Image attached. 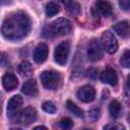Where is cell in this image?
<instances>
[{"instance_id":"obj_1","label":"cell","mask_w":130,"mask_h":130,"mask_svg":"<svg viewBox=\"0 0 130 130\" xmlns=\"http://www.w3.org/2000/svg\"><path fill=\"white\" fill-rule=\"evenodd\" d=\"M30 29V19L24 12L17 11L9 14L3 21L2 35L10 41L23 39Z\"/></svg>"},{"instance_id":"obj_2","label":"cell","mask_w":130,"mask_h":130,"mask_svg":"<svg viewBox=\"0 0 130 130\" xmlns=\"http://www.w3.org/2000/svg\"><path fill=\"white\" fill-rule=\"evenodd\" d=\"M72 28L71 22L67 18H57L50 24L46 25L43 29V36L45 38H55L67 35Z\"/></svg>"},{"instance_id":"obj_3","label":"cell","mask_w":130,"mask_h":130,"mask_svg":"<svg viewBox=\"0 0 130 130\" xmlns=\"http://www.w3.org/2000/svg\"><path fill=\"white\" fill-rule=\"evenodd\" d=\"M41 81L42 84L51 90H55L60 86L61 83V75L59 72L54 70H48L41 73Z\"/></svg>"},{"instance_id":"obj_4","label":"cell","mask_w":130,"mask_h":130,"mask_svg":"<svg viewBox=\"0 0 130 130\" xmlns=\"http://www.w3.org/2000/svg\"><path fill=\"white\" fill-rule=\"evenodd\" d=\"M37 118H38V113H37L36 109L32 107H27L24 110L15 113L13 121H15V123L27 126V125L34 123L37 120Z\"/></svg>"},{"instance_id":"obj_5","label":"cell","mask_w":130,"mask_h":130,"mask_svg":"<svg viewBox=\"0 0 130 130\" xmlns=\"http://www.w3.org/2000/svg\"><path fill=\"white\" fill-rule=\"evenodd\" d=\"M69 52H70V44H69V42L65 41V42L60 43L56 47L55 52H54L55 61L61 66L65 65L67 60H68V57H69Z\"/></svg>"},{"instance_id":"obj_6","label":"cell","mask_w":130,"mask_h":130,"mask_svg":"<svg viewBox=\"0 0 130 130\" xmlns=\"http://www.w3.org/2000/svg\"><path fill=\"white\" fill-rule=\"evenodd\" d=\"M101 44L105 51L109 54H114L117 49H118V42L113 35V32L106 30L103 32L102 38H101Z\"/></svg>"},{"instance_id":"obj_7","label":"cell","mask_w":130,"mask_h":130,"mask_svg":"<svg viewBox=\"0 0 130 130\" xmlns=\"http://www.w3.org/2000/svg\"><path fill=\"white\" fill-rule=\"evenodd\" d=\"M87 56L88 59L95 62L102 59L103 57V49L102 45L98 40H91L87 47Z\"/></svg>"},{"instance_id":"obj_8","label":"cell","mask_w":130,"mask_h":130,"mask_svg":"<svg viewBox=\"0 0 130 130\" xmlns=\"http://www.w3.org/2000/svg\"><path fill=\"white\" fill-rule=\"evenodd\" d=\"M77 98L83 103H90L95 98V89L91 85H84L77 91Z\"/></svg>"},{"instance_id":"obj_9","label":"cell","mask_w":130,"mask_h":130,"mask_svg":"<svg viewBox=\"0 0 130 130\" xmlns=\"http://www.w3.org/2000/svg\"><path fill=\"white\" fill-rule=\"evenodd\" d=\"M48 54H49V49L48 46L44 43H41L37 46V48L34 51V60L37 63H43L47 60L48 58Z\"/></svg>"},{"instance_id":"obj_10","label":"cell","mask_w":130,"mask_h":130,"mask_svg":"<svg viewBox=\"0 0 130 130\" xmlns=\"http://www.w3.org/2000/svg\"><path fill=\"white\" fill-rule=\"evenodd\" d=\"M93 11H96V14H101L105 17H109L112 15V6L108 1L99 0L94 4Z\"/></svg>"},{"instance_id":"obj_11","label":"cell","mask_w":130,"mask_h":130,"mask_svg":"<svg viewBox=\"0 0 130 130\" xmlns=\"http://www.w3.org/2000/svg\"><path fill=\"white\" fill-rule=\"evenodd\" d=\"M101 80L110 85H115L118 81V75L113 68L107 67L101 74Z\"/></svg>"},{"instance_id":"obj_12","label":"cell","mask_w":130,"mask_h":130,"mask_svg":"<svg viewBox=\"0 0 130 130\" xmlns=\"http://www.w3.org/2000/svg\"><path fill=\"white\" fill-rule=\"evenodd\" d=\"M2 84L7 91H11L17 87L18 80L13 73H5L2 77Z\"/></svg>"},{"instance_id":"obj_13","label":"cell","mask_w":130,"mask_h":130,"mask_svg":"<svg viewBox=\"0 0 130 130\" xmlns=\"http://www.w3.org/2000/svg\"><path fill=\"white\" fill-rule=\"evenodd\" d=\"M22 98L20 95H14L12 96L7 104V113L9 115H14L15 113H17V111L20 109L21 105H22Z\"/></svg>"},{"instance_id":"obj_14","label":"cell","mask_w":130,"mask_h":130,"mask_svg":"<svg viewBox=\"0 0 130 130\" xmlns=\"http://www.w3.org/2000/svg\"><path fill=\"white\" fill-rule=\"evenodd\" d=\"M22 92L25 95L28 96H35L38 93V85L35 79H28L27 81H25L21 87Z\"/></svg>"},{"instance_id":"obj_15","label":"cell","mask_w":130,"mask_h":130,"mask_svg":"<svg viewBox=\"0 0 130 130\" xmlns=\"http://www.w3.org/2000/svg\"><path fill=\"white\" fill-rule=\"evenodd\" d=\"M115 32L121 38H128L130 36V24L128 21H121L114 25Z\"/></svg>"},{"instance_id":"obj_16","label":"cell","mask_w":130,"mask_h":130,"mask_svg":"<svg viewBox=\"0 0 130 130\" xmlns=\"http://www.w3.org/2000/svg\"><path fill=\"white\" fill-rule=\"evenodd\" d=\"M121 104L117 100H113L109 105V112L113 118H118L121 114Z\"/></svg>"},{"instance_id":"obj_17","label":"cell","mask_w":130,"mask_h":130,"mask_svg":"<svg viewBox=\"0 0 130 130\" xmlns=\"http://www.w3.org/2000/svg\"><path fill=\"white\" fill-rule=\"evenodd\" d=\"M64 5L66 6V8H67V10H68V12L70 14H72V15L79 14V12H80V6H79V4L76 1H74V0H68Z\"/></svg>"},{"instance_id":"obj_18","label":"cell","mask_w":130,"mask_h":130,"mask_svg":"<svg viewBox=\"0 0 130 130\" xmlns=\"http://www.w3.org/2000/svg\"><path fill=\"white\" fill-rule=\"evenodd\" d=\"M18 72L23 76H28L32 72V66L30 65L29 62L23 61L18 65Z\"/></svg>"},{"instance_id":"obj_19","label":"cell","mask_w":130,"mask_h":130,"mask_svg":"<svg viewBox=\"0 0 130 130\" xmlns=\"http://www.w3.org/2000/svg\"><path fill=\"white\" fill-rule=\"evenodd\" d=\"M45 11H46V14H47L49 17H51V16H54V15H56L57 13H59L60 8H59V6H58L57 3H55V2H49V3L46 5Z\"/></svg>"},{"instance_id":"obj_20","label":"cell","mask_w":130,"mask_h":130,"mask_svg":"<svg viewBox=\"0 0 130 130\" xmlns=\"http://www.w3.org/2000/svg\"><path fill=\"white\" fill-rule=\"evenodd\" d=\"M66 105H67V109H68L71 113H73L75 116H77V117H82V116H83V112H82V110H81L80 108H78V106H76L73 102H71V101H67Z\"/></svg>"},{"instance_id":"obj_21","label":"cell","mask_w":130,"mask_h":130,"mask_svg":"<svg viewBox=\"0 0 130 130\" xmlns=\"http://www.w3.org/2000/svg\"><path fill=\"white\" fill-rule=\"evenodd\" d=\"M120 63L123 67L130 68V50H127L123 53V55L120 59Z\"/></svg>"},{"instance_id":"obj_22","label":"cell","mask_w":130,"mask_h":130,"mask_svg":"<svg viewBox=\"0 0 130 130\" xmlns=\"http://www.w3.org/2000/svg\"><path fill=\"white\" fill-rule=\"evenodd\" d=\"M43 110L49 114H54L56 112V107L52 102H45L43 104Z\"/></svg>"},{"instance_id":"obj_23","label":"cell","mask_w":130,"mask_h":130,"mask_svg":"<svg viewBox=\"0 0 130 130\" xmlns=\"http://www.w3.org/2000/svg\"><path fill=\"white\" fill-rule=\"evenodd\" d=\"M100 116H101V110L100 109H93V110H91L89 113H88V119L91 121V122H94V121H96L99 118H100Z\"/></svg>"},{"instance_id":"obj_24","label":"cell","mask_w":130,"mask_h":130,"mask_svg":"<svg viewBox=\"0 0 130 130\" xmlns=\"http://www.w3.org/2000/svg\"><path fill=\"white\" fill-rule=\"evenodd\" d=\"M60 126L63 129H70L73 126V122H72V120L70 118H63L60 121Z\"/></svg>"},{"instance_id":"obj_25","label":"cell","mask_w":130,"mask_h":130,"mask_svg":"<svg viewBox=\"0 0 130 130\" xmlns=\"http://www.w3.org/2000/svg\"><path fill=\"white\" fill-rule=\"evenodd\" d=\"M119 5L123 10L127 11L130 9V0H119Z\"/></svg>"},{"instance_id":"obj_26","label":"cell","mask_w":130,"mask_h":130,"mask_svg":"<svg viewBox=\"0 0 130 130\" xmlns=\"http://www.w3.org/2000/svg\"><path fill=\"white\" fill-rule=\"evenodd\" d=\"M89 78H92V79H94L95 77H96V75H98V70L95 69V68H92V67H90L88 70H87V74H86Z\"/></svg>"},{"instance_id":"obj_27","label":"cell","mask_w":130,"mask_h":130,"mask_svg":"<svg viewBox=\"0 0 130 130\" xmlns=\"http://www.w3.org/2000/svg\"><path fill=\"white\" fill-rule=\"evenodd\" d=\"M105 129H124V126L119 124H109L105 126Z\"/></svg>"},{"instance_id":"obj_28","label":"cell","mask_w":130,"mask_h":130,"mask_svg":"<svg viewBox=\"0 0 130 130\" xmlns=\"http://www.w3.org/2000/svg\"><path fill=\"white\" fill-rule=\"evenodd\" d=\"M127 87L130 90V75H128V77H127Z\"/></svg>"},{"instance_id":"obj_29","label":"cell","mask_w":130,"mask_h":130,"mask_svg":"<svg viewBox=\"0 0 130 130\" xmlns=\"http://www.w3.org/2000/svg\"><path fill=\"white\" fill-rule=\"evenodd\" d=\"M35 129H47V127H45V126H37V127H35Z\"/></svg>"},{"instance_id":"obj_30","label":"cell","mask_w":130,"mask_h":130,"mask_svg":"<svg viewBox=\"0 0 130 130\" xmlns=\"http://www.w3.org/2000/svg\"><path fill=\"white\" fill-rule=\"evenodd\" d=\"M59 1H60V2H62L63 4H65V3H66V2L68 1V0H59Z\"/></svg>"}]
</instances>
